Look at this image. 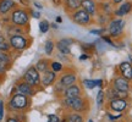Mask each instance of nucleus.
<instances>
[{
  "instance_id": "13",
  "label": "nucleus",
  "mask_w": 132,
  "mask_h": 122,
  "mask_svg": "<svg viewBox=\"0 0 132 122\" xmlns=\"http://www.w3.org/2000/svg\"><path fill=\"white\" fill-rule=\"evenodd\" d=\"M16 6V3L14 0H0V14L6 15L10 11H12Z\"/></svg>"
},
{
  "instance_id": "30",
  "label": "nucleus",
  "mask_w": 132,
  "mask_h": 122,
  "mask_svg": "<svg viewBox=\"0 0 132 122\" xmlns=\"http://www.w3.org/2000/svg\"><path fill=\"white\" fill-rule=\"evenodd\" d=\"M103 103H104V92L103 90H99L98 95H97V105L100 108L103 105Z\"/></svg>"
},
{
  "instance_id": "25",
  "label": "nucleus",
  "mask_w": 132,
  "mask_h": 122,
  "mask_svg": "<svg viewBox=\"0 0 132 122\" xmlns=\"http://www.w3.org/2000/svg\"><path fill=\"white\" fill-rule=\"evenodd\" d=\"M11 47H10V43L6 42V39H5L4 36H1L0 34V51H9Z\"/></svg>"
},
{
  "instance_id": "23",
  "label": "nucleus",
  "mask_w": 132,
  "mask_h": 122,
  "mask_svg": "<svg viewBox=\"0 0 132 122\" xmlns=\"http://www.w3.org/2000/svg\"><path fill=\"white\" fill-rule=\"evenodd\" d=\"M36 68H37L38 72H44V71L48 70V67H49V62H48V60H45V59H42V60H39L36 64V66H34Z\"/></svg>"
},
{
  "instance_id": "27",
  "label": "nucleus",
  "mask_w": 132,
  "mask_h": 122,
  "mask_svg": "<svg viewBox=\"0 0 132 122\" xmlns=\"http://www.w3.org/2000/svg\"><path fill=\"white\" fill-rule=\"evenodd\" d=\"M49 29H50V23L48 22L47 20L40 21V23H39V31L42 33H47Z\"/></svg>"
},
{
  "instance_id": "20",
  "label": "nucleus",
  "mask_w": 132,
  "mask_h": 122,
  "mask_svg": "<svg viewBox=\"0 0 132 122\" xmlns=\"http://www.w3.org/2000/svg\"><path fill=\"white\" fill-rule=\"evenodd\" d=\"M105 95H106L110 100H113V99H116V98H119V97H126V92H119L118 89H115L113 87V88H109V89L106 90Z\"/></svg>"
},
{
  "instance_id": "43",
  "label": "nucleus",
  "mask_w": 132,
  "mask_h": 122,
  "mask_svg": "<svg viewBox=\"0 0 132 122\" xmlns=\"http://www.w3.org/2000/svg\"><path fill=\"white\" fill-rule=\"evenodd\" d=\"M88 122H93V121H92V120H89V121H88Z\"/></svg>"
},
{
  "instance_id": "6",
  "label": "nucleus",
  "mask_w": 132,
  "mask_h": 122,
  "mask_svg": "<svg viewBox=\"0 0 132 122\" xmlns=\"http://www.w3.org/2000/svg\"><path fill=\"white\" fill-rule=\"evenodd\" d=\"M64 105L67 108H71L75 111H82L85 110V100L81 97H76V98H65L64 100Z\"/></svg>"
},
{
  "instance_id": "34",
  "label": "nucleus",
  "mask_w": 132,
  "mask_h": 122,
  "mask_svg": "<svg viewBox=\"0 0 132 122\" xmlns=\"http://www.w3.org/2000/svg\"><path fill=\"white\" fill-rule=\"evenodd\" d=\"M102 38H103V40H105V42L108 43V44H110V45H114V43L111 42V40H110V39H109L108 37H105V36H103V37H102Z\"/></svg>"
},
{
  "instance_id": "31",
  "label": "nucleus",
  "mask_w": 132,
  "mask_h": 122,
  "mask_svg": "<svg viewBox=\"0 0 132 122\" xmlns=\"http://www.w3.org/2000/svg\"><path fill=\"white\" fill-rule=\"evenodd\" d=\"M48 122H60V118L57 115L50 114V115H48Z\"/></svg>"
},
{
  "instance_id": "4",
  "label": "nucleus",
  "mask_w": 132,
  "mask_h": 122,
  "mask_svg": "<svg viewBox=\"0 0 132 122\" xmlns=\"http://www.w3.org/2000/svg\"><path fill=\"white\" fill-rule=\"evenodd\" d=\"M23 81L27 82L28 84H31L32 87H37V85L40 84V75H39V72L37 71V68L34 66L29 67L28 70L24 72Z\"/></svg>"
},
{
  "instance_id": "8",
  "label": "nucleus",
  "mask_w": 132,
  "mask_h": 122,
  "mask_svg": "<svg viewBox=\"0 0 132 122\" xmlns=\"http://www.w3.org/2000/svg\"><path fill=\"white\" fill-rule=\"evenodd\" d=\"M56 80V72L53 70H47L43 72V76L40 77V83L43 87H49L52 85Z\"/></svg>"
},
{
  "instance_id": "39",
  "label": "nucleus",
  "mask_w": 132,
  "mask_h": 122,
  "mask_svg": "<svg viewBox=\"0 0 132 122\" xmlns=\"http://www.w3.org/2000/svg\"><path fill=\"white\" fill-rule=\"evenodd\" d=\"M123 0H113V3H115V4H120V3H122Z\"/></svg>"
},
{
  "instance_id": "12",
  "label": "nucleus",
  "mask_w": 132,
  "mask_h": 122,
  "mask_svg": "<svg viewBox=\"0 0 132 122\" xmlns=\"http://www.w3.org/2000/svg\"><path fill=\"white\" fill-rule=\"evenodd\" d=\"M11 65V57L6 51H0V73H4Z\"/></svg>"
},
{
  "instance_id": "32",
  "label": "nucleus",
  "mask_w": 132,
  "mask_h": 122,
  "mask_svg": "<svg viewBox=\"0 0 132 122\" xmlns=\"http://www.w3.org/2000/svg\"><path fill=\"white\" fill-rule=\"evenodd\" d=\"M4 117V101L0 100V120H3Z\"/></svg>"
},
{
  "instance_id": "14",
  "label": "nucleus",
  "mask_w": 132,
  "mask_h": 122,
  "mask_svg": "<svg viewBox=\"0 0 132 122\" xmlns=\"http://www.w3.org/2000/svg\"><path fill=\"white\" fill-rule=\"evenodd\" d=\"M127 106V103L123 100V99H120V98H116V99H113V100H110V108L111 110L114 111H123L125 109Z\"/></svg>"
},
{
  "instance_id": "26",
  "label": "nucleus",
  "mask_w": 132,
  "mask_h": 122,
  "mask_svg": "<svg viewBox=\"0 0 132 122\" xmlns=\"http://www.w3.org/2000/svg\"><path fill=\"white\" fill-rule=\"evenodd\" d=\"M54 47H55L54 42L47 40V42H45V45H44V51H45V54H47V55H52L53 50H54Z\"/></svg>"
},
{
  "instance_id": "19",
  "label": "nucleus",
  "mask_w": 132,
  "mask_h": 122,
  "mask_svg": "<svg viewBox=\"0 0 132 122\" xmlns=\"http://www.w3.org/2000/svg\"><path fill=\"white\" fill-rule=\"evenodd\" d=\"M131 9H132L131 3H123V4L115 11V14H116V16H119V17H122L125 15H127L128 12L131 11Z\"/></svg>"
},
{
  "instance_id": "18",
  "label": "nucleus",
  "mask_w": 132,
  "mask_h": 122,
  "mask_svg": "<svg viewBox=\"0 0 132 122\" xmlns=\"http://www.w3.org/2000/svg\"><path fill=\"white\" fill-rule=\"evenodd\" d=\"M76 80H77V77H76L75 73H65L60 78V85H62V87L72 85V84H75Z\"/></svg>"
},
{
  "instance_id": "11",
  "label": "nucleus",
  "mask_w": 132,
  "mask_h": 122,
  "mask_svg": "<svg viewBox=\"0 0 132 122\" xmlns=\"http://www.w3.org/2000/svg\"><path fill=\"white\" fill-rule=\"evenodd\" d=\"M114 88L118 89L119 92H126L127 93L128 88H130L128 80H126L125 77H118V78H115L114 80Z\"/></svg>"
},
{
  "instance_id": "5",
  "label": "nucleus",
  "mask_w": 132,
  "mask_h": 122,
  "mask_svg": "<svg viewBox=\"0 0 132 122\" xmlns=\"http://www.w3.org/2000/svg\"><path fill=\"white\" fill-rule=\"evenodd\" d=\"M71 17H72V21L75 23L80 24V26H87V24H89L90 20H92V16L87 11H85L83 9L76 10L75 12H72Z\"/></svg>"
},
{
  "instance_id": "9",
  "label": "nucleus",
  "mask_w": 132,
  "mask_h": 122,
  "mask_svg": "<svg viewBox=\"0 0 132 122\" xmlns=\"http://www.w3.org/2000/svg\"><path fill=\"white\" fill-rule=\"evenodd\" d=\"M81 7L85 11H87L90 16L95 15L97 11H98V6H97V3L94 0H82L81 1Z\"/></svg>"
},
{
  "instance_id": "29",
  "label": "nucleus",
  "mask_w": 132,
  "mask_h": 122,
  "mask_svg": "<svg viewBox=\"0 0 132 122\" xmlns=\"http://www.w3.org/2000/svg\"><path fill=\"white\" fill-rule=\"evenodd\" d=\"M9 36H14V34H22V29H20L19 27H16V26H12V27H10L9 31Z\"/></svg>"
},
{
  "instance_id": "21",
  "label": "nucleus",
  "mask_w": 132,
  "mask_h": 122,
  "mask_svg": "<svg viewBox=\"0 0 132 122\" xmlns=\"http://www.w3.org/2000/svg\"><path fill=\"white\" fill-rule=\"evenodd\" d=\"M81 1L82 0H65L66 9L69 11H73L75 12L76 10H78L81 7Z\"/></svg>"
},
{
  "instance_id": "10",
  "label": "nucleus",
  "mask_w": 132,
  "mask_h": 122,
  "mask_svg": "<svg viewBox=\"0 0 132 122\" xmlns=\"http://www.w3.org/2000/svg\"><path fill=\"white\" fill-rule=\"evenodd\" d=\"M72 43H73L72 39H61V40H59V42L56 43V49L61 53V54L67 55V54H70V51H71L70 45Z\"/></svg>"
},
{
  "instance_id": "24",
  "label": "nucleus",
  "mask_w": 132,
  "mask_h": 122,
  "mask_svg": "<svg viewBox=\"0 0 132 122\" xmlns=\"http://www.w3.org/2000/svg\"><path fill=\"white\" fill-rule=\"evenodd\" d=\"M62 122H83V118H82V116H81L80 114H70L69 115V117L66 118V120H64Z\"/></svg>"
},
{
  "instance_id": "42",
  "label": "nucleus",
  "mask_w": 132,
  "mask_h": 122,
  "mask_svg": "<svg viewBox=\"0 0 132 122\" xmlns=\"http://www.w3.org/2000/svg\"><path fill=\"white\" fill-rule=\"evenodd\" d=\"M130 61L132 62V55H130Z\"/></svg>"
},
{
  "instance_id": "16",
  "label": "nucleus",
  "mask_w": 132,
  "mask_h": 122,
  "mask_svg": "<svg viewBox=\"0 0 132 122\" xmlns=\"http://www.w3.org/2000/svg\"><path fill=\"white\" fill-rule=\"evenodd\" d=\"M120 71L122 73V77H125L126 80H132V65L127 61H123L120 64Z\"/></svg>"
},
{
  "instance_id": "17",
  "label": "nucleus",
  "mask_w": 132,
  "mask_h": 122,
  "mask_svg": "<svg viewBox=\"0 0 132 122\" xmlns=\"http://www.w3.org/2000/svg\"><path fill=\"white\" fill-rule=\"evenodd\" d=\"M64 95L66 98H76V97H81V89L78 85H69L66 87L65 92H64Z\"/></svg>"
},
{
  "instance_id": "2",
  "label": "nucleus",
  "mask_w": 132,
  "mask_h": 122,
  "mask_svg": "<svg viewBox=\"0 0 132 122\" xmlns=\"http://www.w3.org/2000/svg\"><path fill=\"white\" fill-rule=\"evenodd\" d=\"M10 47L12 48L16 51H23L24 49L28 48V39L24 37L23 34H14V36H10L9 39Z\"/></svg>"
},
{
  "instance_id": "40",
  "label": "nucleus",
  "mask_w": 132,
  "mask_h": 122,
  "mask_svg": "<svg viewBox=\"0 0 132 122\" xmlns=\"http://www.w3.org/2000/svg\"><path fill=\"white\" fill-rule=\"evenodd\" d=\"M50 27H53V28H57V24L53 23V24H50Z\"/></svg>"
},
{
  "instance_id": "28",
  "label": "nucleus",
  "mask_w": 132,
  "mask_h": 122,
  "mask_svg": "<svg viewBox=\"0 0 132 122\" xmlns=\"http://www.w3.org/2000/svg\"><path fill=\"white\" fill-rule=\"evenodd\" d=\"M50 67H52V70L54 72H60L62 71V65L60 62H57V61H53L52 64H50Z\"/></svg>"
},
{
  "instance_id": "35",
  "label": "nucleus",
  "mask_w": 132,
  "mask_h": 122,
  "mask_svg": "<svg viewBox=\"0 0 132 122\" xmlns=\"http://www.w3.org/2000/svg\"><path fill=\"white\" fill-rule=\"evenodd\" d=\"M32 16L34 19H39V17H40V14H39V12H36V11H32Z\"/></svg>"
},
{
  "instance_id": "36",
  "label": "nucleus",
  "mask_w": 132,
  "mask_h": 122,
  "mask_svg": "<svg viewBox=\"0 0 132 122\" xmlns=\"http://www.w3.org/2000/svg\"><path fill=\"white\" fill-rule=\"evenodd\" d=\"M88 59V54H82L80 56V60H87Z\"/></svg>"
},
{
  "instance_id": "1",
  "label": "nucleus",
  "mask_w": 132,
  "mask_h": 122,
  "mask_svg": "<svg viewBox=\"0 0 132 122\" xmlns=\"http://www.w3.org/2000/svg\"><path fill=\"white\" fill-rule=\"evenodd\" d=\"M10 20L11 22L15 24V26H21L23 27L28 23L29 20V15L28 12L23 9H14L12 10V14L10 16Z\"/></svg>"
},
{
  "instance_id": "15",
  "label": "nucleus",
  "mask_w": 132,
  "mask_h": 122,
  "mask_svg": "<svg viewBox=\"0 0 132 122\" xmlns=\"http://www.w3.org/2000/svg\"><path fill=\"white\" fill-rule=\"evenodd\" d=\"M17 90H19V93L23 94V95H27V97H32L33 95V87L31 84H28L27 82H20L19 84H17Z\"/></svg>"
},
{
  "instance_id": "38",
  "label": "nucleus",
  "mask_w": 132,
  "mask_h": 122,
  "mask_svg": "<svg viewBox=\"0 0 132 122\" xmlns=\"http://www.w3.org/2000/svg\"><path fill=\"white\" fill-rule=\"evenodd\" d=\"M33 4H34V6H36L37 9H39V10H40V9H43V6H42V5H40V4H38V3H36V1H34Z\"/></svg>"
},
{
  "instance_id": "33",
  "label": "nucleus",
  "mask_w": 132,
  "mask_h": 122,
  "mask_svg": "<svg viewBox=\"0 0 132 122\" xmlns=\"http://www.w3.org/2000/svg\"><path fill=\"white\" fill-rule=\"evenodd\" d=\"M90 33H92V34H97V36H102V34L104 33V29L103 28H100V29H92V31H90Z\"/></svg>"
},
{
  "instance_id": "7",
  "label": "nucleus",
  "mask_w": 132,
  "mask_h": 122,
  "mask_svg": "<svg viewBox=\"0 0 132 122\" xmlns=\"http://www.w3.org/2000/svg\"><path fill=\"white\" fill-rule=\"evenodd\" d=\"M123 27H125V21L121 19H116L111 21L110 24H109V33L111 37H118L120 36L123 31Z\"/></svg>"
},
{
  "instance_id": "3",
  "label": "nucleus",
  "mask_w": 132,
  "mask_h": 122,
  "mask_svg": "<svg viewBox=\"0 0 132 122\" xmlns=\"http://www.w3.org/2000/svg\"><path fill=\"white\" fill-rule=\"evenodd\" d=\"M28 104L29 101L27 95H23L21 93H16L9 101L10 108L14 110H24L26 108H28Z\"/></svg>"
},
{
  "instance_id": "37",
  "label": "nucleus",
  "mask_w": 132,
  "mask_h": 122,
  "mask_svg": "<svg viewBox=\"0 0 132 122\" xmlns=\"http://www.w3.org/2000/svg\"><path fill=\"white\" fill-rule=\"evenodd\" d=\"M6 122H19V121H17L15 117H9L7 120H6Z\"/></svg>"
},
{
  "instance_id": "41",
  "label": "nucleus",
  "mask_w": 132,
  "mask_h": 122,
  "mask_svg": "<svg viewBox=\"0 0 132 122\" xmlns=\"http://www.w3.org/2000/svg\"><path fill=\"white\" fill-rule=\"evenodd\" d=\"M56 22H59V23H60V22H61V17H57V19H56Z\"/></svg>"
},
{
  "instance_id": "22",
  "label": "nucleus",
  "mask_w": 132,
  "mask_h": 122,
  "mask_svg": "<svg viewBox=\"0 0 132 122\" xmlns=\"http://www.w3.org/2000/svg\"><path fill=\"white\" fill-rule=\"evenodd\" d=\"M103 81L102 80H85L83 81V85L88 89H93L95 87H102Z\"/></svg>"
}]
</instances>
